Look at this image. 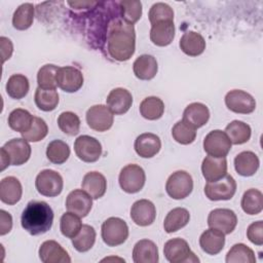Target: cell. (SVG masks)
<instances>
[{
  "label": "cell",
  "mask_w": 263,
  "mask_h": 263,
  "mask_svg": "<svg viewBox=\"0 0 263 263\" xmlns=\"http://www.w3.org/2000/svg\"><path fill=\"white\" fill-rule=\"evenodd\" d=\"M133 260L135 263H157V246L149 239L139 240L133 250Z\"/></svg>",
  "instance_id": "26"
},
{
  "label": "cell",
  "mask_w": 263,
  "mask_h": 263,
  "mask_svg": "<svg viewBox=\"0 0 263 263\" xmlns=\"http://www.w3.org/2000/svg\"><path fill=\"white\" fill-rule=\"evenodd\" d=\"M81 227L82 223L79 216L71 212H67L61 217L60 230L64 236L71 239L74 238L79 233Z\"/></svg>",
  "instance_id": "44"
},
{
  "label": "cell",
  "mask_w": 263,
  "mask_h": 263,
  "mask_svg": "<svg viewBox=\"0 0 263 263\" xmlns=\"http://www.w3.org/2000/svg\"><path fill=\"white\" fill-rule=\"evenodd\" d=\"M96 230L92 226L84 224L82 225L79 233L72 238V245L74 249L80 253L89 251L96 241Z\"/></svg>",
  "instance_id": "39"
},
{
  "label": "cell",
  "mask_w": 263,
  "mask_h": 263,
  "mask_svg": "<svg viewBox=\"0 0 263 263\" xmlns=\"http://www.w3.org/2000/svg\"><path fill=\"white\" fill-rule=\"evenodd\" d=\"M0 43H1V54H2V63L10 59L12 51H13V45L10 39L2 36L0 37Z\"/></svg>",
  "instance_id": "51"
},
{
  "label": "cell",
  "mask_w": 263,
  "mask_h": 263,
  "mask_svg": "<svg viewBox=\"0 0 263 263\" xmlns=\"http://www.w3.org/2000/svg\"><path fill=\"white\" fill-rule=\"evenodd\" d=\"M226 107L237 114H250L256 109V101L252 95L241 89H233L225 96Z\"/></svg>",
  "instance_id": "11"
},
{
  "label": "cell",
  "mask_w": 263,
  "mask_h": 263,
  "mask_svg": "<svg viewBox=\"0 0 263 263\" xmlns=\"http://www.w3.org/2000/svg\"><path fill=\"white\" fill-rule=\"evenodd\" d=\"M5 88L7 95L10 98L15 100L23 99L27 96L29 91V80L23 74H13L8 78Z\"/></svg>",
  "instance_id": "34"
},
{
  "label": "cell",
  "mask_w": 263,
  "mask_h": 263,
  "mask_svg": "<svg viewBox=\"0 0 263 263\" xmlns=\"http://www.w3.org/2000/svg\"><path fill=\"white\" fill-rule=\"evenodd\" d=\"M241 209L248 215H258L263 209V194L260 190L251 188L247 190L240 201Z\"/></svg>",
  "instance_id": "33"
},
{
  "label": "cell",
  "mask_w": 263,
  "mask_h": 263,
  "mask_svg": "<svg viewBox=\"0 0 263 263\" xmlns=\"http://www.w3.org/2000/svg\"><path fill=\"white\" fill-rule=\"evenodd\" d=\"M247 236L251 242L256 246L263 245V222L257 221L252 223L247 230Z\"/></svg>",
  "instance_id": "49"
},
{
  "label": "cell",
  "mask_w": 263,
  "mask_h": 263,
  "mask_svg": "<svg viewBox=\"0 0 263 263\" xmlns=\"http://www.w3.org/2000/svg\"><path fill=\"white\" fill-rule=\"evenodd\" d=\"M37 191L47 197H54L61 194L64 186L62 176L53 170L41 171L35 180Z\"/></svg>",
  "instance_id": "7"
},
{
  "label": "cell",
  "mask_w": 263,
  "mask_h": 263,
  "mask_svg": "<svg viewBox=\"0 0 263 263\" xmlns=\"http://www.w3.org/2000/svg\"><path fill=\"white\" fill-rule=\"evenodd\" d=\"M201 172L208 182H215L222 179L227 174L226 157L205 156L201 163Z\"/></svg>",
  "instance_id": "21"
},
{
  "label": "cell",
  "mask_w": 263,
  "mask_h": 263,
  "mask_svg": "<svg viewBox=\"0 0 263 263\" xmlns=\"http://www.w3.org/2000/svg\"><path fill=\"white\" fill-rule=\"evenodd\" d=\"M193 190V180L189 173L177 171L173 173L165 184V191L173 199H183Z\"/></svg>",
  "instance_id": "6"
},
{
  "label": "cell",
  "mask_w": 263,
  "mask_h": 263,
  "mask_svg": "<svg viewBox=\"0 0 263 263\" xmlns=\"http://www.w3.org/2000/svg\"><path fill=\"white\" fill-rule=\"evenodd\" d=\"M53 222V211L47 202L31 200L24 209L21 217L22 227L31 235L47 232Z\"/></svg>",
  "instance_id": "2"
},
{
  "label": "cell",
  "mask_w": 263,
  "mask_h": 263,
  "mask_svg": "<svg viewBox=\"0 0 263 263\" xmlns=\"http://www.w3.org/2000/svg\"><path fill=\"white\" fill-rule=\"evenodd\" d=\"M34 21V5L32 3H24L20 5L13 13L12 26L14 29L24 31L29 29Z\"/></svg>",
  "instance_id": "36"
},
{
  "label": "cell",
  "mask_w": 263,
  "mask_h": 263,
  "mask_svg": "<svg viewBox=\"0 0 263 263\" xmlns=\"http://www.w3.org/2000/svg\"><path fill=\"white\" fill-rule=\"evenodd\" d=\"M12 228V217L4 210H0V235L7 234Z\"/></svg>",
  "instance_id": "50"
},
{
  "label": "cell",
  "mask_w": 263,
  "mask_h": 263,
  "mask_svg": "<svg viewBox=\"0 0 263 263\" xmlns=\"http://www.w3.org/2000/svg\"><path fill=\"white\" fill-rule=\"evenodd\" d=\"M141 115L148 120L159 119L164 112V104L161 99L157 97H148L140 104Z\"/></svg>",
  "instance_id": "35"
},
{
  "label": "cell",
  "mask_w": 263,
  "mask_h": 263,
  "mask_svg": "<svg viewBox=\"0 0 263 263\" xmlns=\"http://www.w3.org/2000/svg\"><path fill=\"white\" fill-rule=\"evenodd\" d=\"M175 37L174 21H163L151 25L150 40L157 46H167Z\"/></svg>",
  "instance_id": "23"
},
{
  "label": "cell",
  "mask_w": 263,
  "mask_h": 263,
  "mask_svg": "<svg viewBox=\"0 0 263 263\" xmlns=\"http://www.w3.org/2000/svg\"><path fill=\"white\" fill-rule=\"evenodd\" d=\"M58 125L64 134L68 136H76L80 129V119L74 112L66 111L59 115Z\"/></svg>",
  "instance_id": "46"
},
{
  "label": "cell",
  "mask_w": 263,
  "mask_h": 263,
  "mask_svg": "<svg viewBox=\"0 0 263 263\" xmlns=\"http://www.w3.org/2000/svg\"><path fill=\"white\" fill-rule=\"evenodd\" d=\"M210 119V110L202 103H191L183 112V120L194 128L203 126Z\"/></svg>",
  "instance_id": "25"
},
{
  "label": "cell",
  "mask_w": 263,
  "mask_h": 263,
  "mask_svg": "<svg viewBox=\"0 0 263 263\" xmlns=\"http://www.w3.org/2000/svg\"><path fill=\"white\" fill-rule=\"evenodd\" d=\"M92 206V197L83 189H74L66 199V209L80 218L86 217Z\"/></svg>",
  "instance_id": "15"
},
{
  "label": "cell",
  "mask_w": 263,
  "mask_h": 263,
  "mask_svg": "<svg viewBox=\"0 0 263 263\" xmlns=\"http://www.w3.org/2000/svg\"><path fill=\"white\" fill-rule=\"evenodd\" d=\"M34 101L38 109L44 112L54 110L59 104V93L55 89H42L37 87L34 96Z\"/></svg>",
  "instance_id": "38"
},
{
  "label": "cell",
  "mask_w": 263,
  "mask_h": 263,
  "mask_svg": "<svg viewBox=\"0 0 263 263\" xmlns=\"http://www.w3.org/2000/svg\"><path fill=\"white\" fill-rule=\"evenodd\" d=\"M0 163H1V171H4L8 165H10V158L3 147L0 149Z\"/></svg>",
  "instance_id": "53"
},
{
  "label": "cell",
  "mask_w": 263,
  "mask_h": 263,
  "mask_svg": "<svg viewBox=\"0 0 263 263\" xmlns=\"http://www.w3.org/2000/svg\"><path fill=\"white\" fill-rule=\"evenodd\" d=\"M46 156L50 162L62 164L68 160L70 156V148L66 142L62 140H53L47 145Z\"/></svg>",
  "instance_id": "40"
},
{
  "label": "cell",
  "mask_w": 263,
  "mask_h": 263,
  "mask_svg": "<svg viewBox=\"0 0 263 263\" xmlns=\"http://www.w3.org/2000/svg\"><path fill=\"white\" fill-rule=\"evenodd\" d=\"M101 234L103 241L107 246H120L128 237V226L124 220L117 217H110L103 222Z\"/></svg>",
  "instance_id": "3"
},
{
  "label": "cell",
  "mask_w": 263,
  "mask_h": 263,
  "mask_svg": "<svg viewBox=\"0 0 263 263\" xmlns=\"http://www.w3.org/2000/svg\"><path fill=\"white\" fill-rule=\"evenodd\" d=\"M260 165L258 156L252 151H242L234 158V168L242 177H251L256 174Z\"/></svg>",
  "instance_id": "30"
},
{
  "label": "cell",
  "mask_w": 263,
  "mask_h": 263,
  "mask_svg": "<svg viewBox=\"0 0 263 263\" xmlns=\"http://www.w3.org/2000/svg\"><path fill=\"white\" fill-rule=\"evenodd\" d=\"M172 136L179 144L189 145L193 143L196 138V128L182 119L173 126Z\"/></svg>",
  "instance_id": "45"
},
{
  "label": "cell",
  "mask_w": 263,
  "mask_h": 263,
  "mask_svg": "<svg viewBox=\"0 0 263 263\" xmlns=\"http://www.w3.org/2000/svg\"><path fill=\"white\" fill-rule=\"evenodd\" d=\"M34 116L25 109H14L8 115V125L11 129L21 134L27 132L33 122Z\"/></svg>",
  "instance_id": "37"
},
{
  "label": "cell",
  "mask_w": 263,
  "mask_h": 263,
  "mask_svg": "<svg viewBox=\"0 0 263 263\" xmlns=\"http://www.w3.org/2000/svg\"><path fill=\"white\" fill-rule=\"evenodd\" d=\"M72 8L82 9V8H90L91 6L98 5L97 1H68L67 2Z\"/></svg>",
  "instance_id": "52"
},
{
  "label": "cell",
  "mask_w": 263,
  "mask_h": 263,
  "mask_svg": "<svg viewBox=\"0 0 263 263\" xmlns=\"http://www.w3.org/2000/svg\"><path fill=\"white\" fill-rule=\"evenodd\" d=\"M134 74L140 80H151L158 71L157 61L153 55L142 54L133 64Z\"/></svg>",
  "instance_id": "27"
},
{
  "label": "cell",
  "mask_w": 263,
  "mask_h": 263,
  "mask_svg": "<svg viewBox=\"0 0 263 263\" xmlns=\"http://www.w3.org/2000/svg\"><path fill=\"white\" fill-rule=\"evenodd\" d=\"M47 134H48V127L46 122L42 118L34 116L31 127L27 132L23 133L22 136L28 142L36 143L43 140L47 136Z\"/></svg>",
  "instance_id": "47"
},
{
  "label": "cell",
  "mask_w": 263,
  "mask_h": 263,
  "mask_svg": "<svg viewBox=\"0 0 263 263\" xmlns=\"http://www.w3.org/2000/svg\"><path fill=\"white\" fill-rule=\"evenodd\" d=\"M148 16L151 25L163 21H174V10L168 4L157 2L151 6Z\"/></svg>",
  "instance_id": "48"
},
{
  "label": "cell",
  "mask_w": 263,
  "mask_h": 263,
  "mask_svg": "<svg viewBox=\"0 0 263 263\" xmlns=\"http://www.w3.org/2000/svg\"><path fill=\"white\" fill-rule=\"evenodd\" d=\"M156 217V209L152 201L140 199L134 202L130 208V218L135 224L145 227L151 225Z\"/></svg>",
  "instance_id": "17"
},
{
  "label": "cell",
  "mask_w": 263,
  "mask_h": 263,
  "mask_svg": "<svg viewBox=\"0 0 263 263\" xmlns=\"http://www.w3.org/2000/svg\"><path fill=\"white\" fill-rule=\"evenodd\" d=\"M231 145L226 133L220 129L210 132L203 140L204 151L214 157H226L231 149Z\"/></svg>",
  "instance_id": "9"
},
{
  "label": "cell",
  "mask_w": 263,
  "mask_h": 263,
  "mask_svg": "<svg viewBox=\"0 0 263 263\" xmlns=\"http://www.w3.org/2000/svg\"><path fill=\"white\" fill-rule=\"evenodd\" d=\"M199 246L206 254L217 255L225 246V234L215 228L206 229L199 237Z\"/></svg>",
  "instance_id": "22"
},
{
  "label": "cell",
  "mask_w": 263,
  "mask_h": 263,
  "mask_svg": "<svg viewBox=\"0 0 263 263\" xmlns=\"http://www.w3.org/2000/svg\"><path fill=\"white\" fill-rule=\"evenodd\" d=\"M59 69L60 67L53 64H46L42 66L37 73L38 87L42 89H55L58 86L57 74Z\"/></svg>",
  "instance_id": "43"
},
{
  "label": "cell",
  "mask_w": 263,
  "mask_h": 263,
  "mask_svg": "<svg viewBox=\"0 0 263 263\" xmlns=\"http://www.w3.org/2000/svg\"><path fill=\"white\" fill-rule=\"evenodd\" d=\"M227 263H255V253L243 243L234 245L226 255Z\"/></svg>",
  "instance_id": "41"
},
{
  "label": "cell",
  "mask_w": 263,
  "mask_h": 263,
  "mask_svg": "<svg viewBox=\"0 0 263 263\" xmlns=\"http://www.w3.org/2000/svg\"><path fill=\"white\" fill-rule=\"evenodd\" d=\"M83 74L72 66L60 67L57 74L58 86L66 92H76L83 85Z\"/></svg>",
  "instance_id": "14"
},
{
  "label": "cell",
  "mask_w": 263,
  "mask_h": 263,
  "mask_svg": "<svg viewBox=\"0 0 263 263\" xmlns=\"http://www.w3.org/2000/svg\"><path fill=\"white\" fill-rule=\"evenodd\" d=\"M23 188L21 182L12 176L6 177L0 182V199L2 202L12 205L22 198Z\"/></svg>",
  "instance_id": "24"
},
{
  "label": "cell",
  "mask_w": 263,
  "mask_h": 263,
  "mask_svg": "<svg viewBox=\"0 0 263 263\" xmlns=\"http://www.w3.org/2000/svg\"><path fill=\"white\" fill-rule=\"evenodd\" d=\"M119 12L122 20L134 25L142 16V3L138 0H123L118 2Z\"/></svg>",
  "instance_id": "42"
},
{
  "label": "cell",
  "mask_w": 263,
  "mask_h": 263,
  "mask_svg": "<svg viewBox=\"0 0 263 263\" xmlns=\"http://www.w3.org/2000/svg\"><path fill=\"white\" fill-rule=\"evenodd\" d=\"M179 45L185 54L189 57H197L204 51L205 40L199 33L188 31L181 37Z\"/></svg>",
  "instance_id": "29"
},
{
  "label": "cell",
  "mask_w": 263,
  "mask_h": 263,
  "mask_svg": "<svg viewBox=\"0 0 263 263\" xmlns=\"http://www.w3.org/2000/svg\"><path fill=\"white\" fill-rule=\"evenodd\" d=\"M237 217L232 210L215 209L211 211L208 217V225L222 231L224 234H230L236 227Z\"/></svg>",
  "instance_id": "13"
},
{
  "label": "cell",
  "mask_w": 263,
  "mask_h": 263,
  "mask_svg": "<svg viewBox=\"0 0 263 263\" xmlns=\"http://www.w3.org/2000/svg\"><path fill=\"white\" fill-rule=\"evenodd\" d=\"M10 158V164L22 165L26 163L31 156V146L27 140L24 138H15L6 142L3 146Z\"/></svg>",
  "instance_id": "16"
},
{
  "label": "cell",
  "mask_w": 263,
  "mask_h": 263,
  "mask_svg": "<svg viewBox=\"0 0 263 263\" xmlns=\"http://www.w3.org/2000/svg\"><path fill=\"white\" fill-rule=\"evenodd\" d=\"M120 188L126 193H137L141 191L145 185L146 175L144 170L135 163L127 164L119 173Z\"/></svg>",
  "instance_id": "5"
},
{
  "label": "cell",
  "mask_w": 263,
  "mask_h": 263,
  "mask_svg": "<svg viewBox=\"0 0 263 263\" xmlns=\"http://www.w3.org/2000/svg\"><path fill=\"white\" fill-rule=\"evenodd\" d=\"M106 45L109 55L118 62L129 60L136 49V32L134 25L121 16H115L107 25Z\"/></svg>",
  "instance_id": "1"
},
{
  "label": "cell",
  "mask_w": 263,
  "mask_h": 263,
  "mask_svg": "<svg viewBox=\"0 0 263 263\" xmlns=\"http://www.w3.org/2000/svg\"><path fill=\"white\" fill-rule=\"evenodd\" d=\"M134 148L139 156L143 158H151L160 151L161 141L155 134L144 133L137 137Z\"/></svg>",
  "instance_id": "20"
},
{
  "label": "cell",
  "mask_w": 263,
  "mask_h": 263,
  "mask_svg": "<svg viewBox=\"0 0 263 263\" xmlns=\"http://www.w3.org/2000/svg\"><path fill=\"white\" fill-rule=\"evenodd\" d=\"M114 114L105 105H93L86 112L87 125L97 132H106L111 128Z\"/></svg>",
  "instance_id": "12"
},
{
  "label": "cell",
  "mask_w": 263,
  "mask_h": 263,
  "mask_svg": "<svg viewBox=\"0 0 263 263\" xmlns=\"http://www.w3.org/2000/svg\"><path fill=\"white\" fill-rule=\"evenodd\" d=\"M190 220L189 212L184 208H175L164 218L163 228L167 233H173L185 227Z\"/></svg>",
  "instance_id": "31"
},
{
  "label": "cell",
  "mask_w": 263,
  "mask_h": 263,
  "mask_svg": "<svg viewBox=\"0 0 263 263\" xmlns=\"http://www.w3.org/2000/svg\"><path fill=\"white\" fill-rule=\"evenodd\" d=\"M39 258L43 263H70L71 258L55 240H45L39 248Z\"/></svg>",
  "instance_id": "18"
},
{
  "label": "cell",
  "mask_w": 263,
  "mask_h": 263,
  "mask_svg": "<svg viewBox=\"0 0 263 263\" xmlns=\"http://www.w3.org/2000/svg\"><path fill=\"white\" fill-rule=\"evenodd\" d=\"M81 186L82 189L92 197V199H99L106 192L107 181L101 173L89 172L84 175Z\"/></svg>",
  "instance_id": "28"
},
{
  "label": "cell",
  "mask_w": 263,
  "mask_h": 263,
  "mask_svg": "<svg viewBox=\"0 0 263 263\" xmlns=\"http://www.w3.org/2000/svg\"><path fill=\"white\" fill-rule=\"evenodd\" d=\"M106 103L113 114L121 115L126 113L132 107L133 96L127 89L117 87L109 92Z\"/></svg>",
  "instance_id": "19"
},
{
  "label": "cell",
  "mask_w": 263,
  "mask_h": 263,
  "mask_svg": "<svg viewBox=\"0 0 263 263\" xmlns=\"http://www.w3.org/2000/svg\"><path fill=\"white\" fill-rule=\"evenodd\" d=\"M74 151L80 160L96 162L102 155V145L96 138L83 135L75 140Z\"/></svg>",
  "instance_id": "10"
},
{
  "label": "cell",
  "mask_w": 263,
  "mask_h": 263,
  "mask_svg": "<svg viewBox=\"0 0 263 263\" xmlns=\"http://www.w3.org/2000/svg\"><path fill=\"white\" fill-rule=\"evenodd\" d=\"M225 133L228 136L231 144L241 145L250 140L252 130L250 125L243 121L233 120L226 126Z\"/></svg>",
  "instance_id": "32"
},
{
  "label": "cell",
  "mask_w": 263,
  "mask_h": 263,
  "mask_svg": "<svg viewBox=\"0 0 263 263\" xmlns=\"http://www.w3.org/2000/svg\"><path fill=\"white\" fill-rule=\"evenodd\" d=\"M236 192V182L230 175H225L215 182H208L204 186V194L210 200H229Z\"/></svg>",
  "instance_id": "8"
},
{
  "label": "cell",
  "mask_w": 263,
  "mask_h": 263,
  "mask_svg": "<svg viewBox=\"0 0 263 263\" xmlns=\"http://www.w3.org/2000/svg\"><path fill=\"white\" fill-rule=\"evenodd\" d=\"M163 254L171 263H195L199 259L191 251L188 242L183 238H172L164 243Z\"/></svg>",
  "instance_id": "4"
}]
</instances>
